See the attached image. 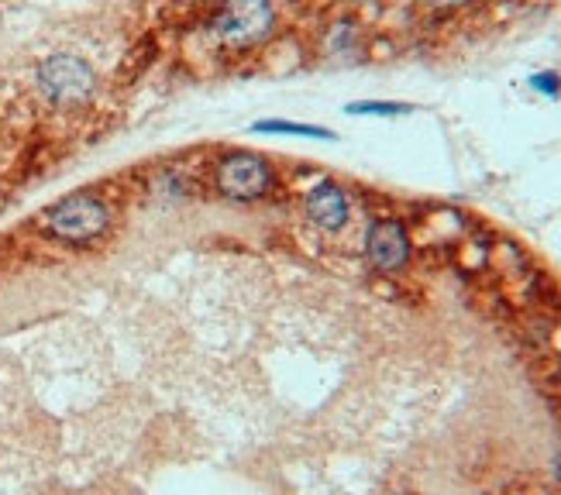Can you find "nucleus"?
Listing matches in <instances>:
<instances>
[{
  "mask_svg": "<svg viewBox=\"0 0 561 495\" xmlns=\"http://www.w3.org/2000/svg\"><path fill=\"white\" fill-rule=\"evenodd\" d=\"M111 207L101 193L77 189L38 214V231L69 248H87L111 231Z\"/></svg>",
  "mask_w": 561,
  "mask_h": 495,
  "instance_id": "1",
  "label": "nucleus"
},
{
  "mask_svg": "<svg viewBox=\"0 0 561 495\" xmlns=\"http://www.w3.org/2000/svg\"><path fill=\"white\" fill-rule=\"evenodd\" d=\"M35 87L42 101L56 111H80L96 93V69L77 53H53L35 69Z\"/></svg>",
  "mask_w": 561,
  "mask_h": 495,
  "instance_id": "2",
  "label": "nucleus"
},
{
  "mask_svg": "<svg viewBox=\"0 0 561 495\" xmlns=\"http://www.w3.org/2000/svg\"><path fill=\"white\" fill-rule=\"evenodd\" d=\"M210 32L234 53L259 48L276 32V0H221L210 18Z\"/></svg>",
  "mask_w": 561,
  "mask_h": 495,
  "instance_id": "3",
  "label": "nucleus"
},
{
  "mask_svg": "<svg viewBox=\"0 0 561 495\" xmlns=\"http://www.w3.org/2000/svg\"><path fill=\"white\" fill-rule=\"evenodd\" d=\"M214 189L231 204H259L276 193V165L259 152H225L214 162Z\"/></svg>",
  "mask_w": 561,
  "mask_h": 495,
  "instance_id": "4",
  "label": "nucleus"
},
{
  "mask_svg": "<svg viewBox=\"0 0 561 495\" xmlns=\"http://www.w3.org/2000/svg\"><path fill=\"white\" fill-rule=\"evenodd\" d=\"M413 241L400 217H379L365 231V258L376 272H400L410 265Z\"/></svg>",
  "mask_w": 561,
  "mask_h": 495,
  "instance_id": "5",
  "label": "nucleus"
},
{
  "mask_svg": "<svg viewBox=\"0 0 561 495\" xmlns=\"http://www.w3.org/2000/svg\"><path fill=\"white\" fill-rule=\"evenodd\" d=\"M304 217L310 220V225L317 231H341V228H348V220H352V204H348V193L341 189L337 183L331 180H321V183H313L307 193H304Z\"/></svg>",
  "mask_w": 561,
  "mask_h": 495,
  "instance_id": "6",
  "label": "nucleus"
},
{
  "mask_svg": "<svg viewBox=\"0 0 561 495\" xmlns=\"http://www.w3.org/2000/svg\"><path fill=\"white\" fill-rule=\"evenodd\" d=\"M252 135H283V138H313V141H334L337 135L321 124H304V120H283V117H262L252 124Z\"/></svg>",
  "mask_w": 561,
  "mask_h": 495,
  "instance_id": "7",
  "label": "nucleus"
},
{
  "mask_svg": "<svg viewBox=\"0 0 561 495\" xmlns=\"http://www.w3.org/2000/svg\"><path fill=\"white\" fill-rule=\"evenodd\" d=\"M410 104H397V101H355L345 107V114L352 117H403L410 114Z\"/></svg>",
  "mask_w": 561,
  "mask_h": 495,
  "instance_id": "8",
  "label": "nucleus"
},
{
  "mask_svg": "<svg viewBox=\"0 0 561 495\" xmlns=\"http://www.w3.org/2000/svg\"><path fill=\"white\" fill-rule=\"evenodd\" d=\"M530 87L538 90V93H545V96H551V101H558V96H561V77H558V72H551V69L534 72Z\"/></svg>",
  "mask_w": 561,
  "mask_h": 495,
  "instance_id": "9",
  "label": "nucleus"
},
{
  "mask_svg": "<svg viewBox=\"0 0 561 495\" xmlns=\"http://www.w3.org/2000/svg\"><path fill=\"white\" fill-rule=\"evenodd\" d=\"M431 8H442V11H451V8H466L469 0H427Z\"/></svg>",
  "mask_w": 561,
  "mask_h": 495,
  "instance_id": "10",
  "label": "nucleus"
},
{
  "mask_svg": "<svg viewBox=\"0 0 561 495\" xmlns=\"http://www.w3.org/2000/svg\"><path fill=\"white\" fill-rule=\"evenodd\" d=\"M554 475H558V482H561V454H558V461H554Z\"/></svg>",
  "mask_w": 561,
  "mask_h": 495,
  "instance_id": "11",
  "label": "nucleus"
}]
</instances>
